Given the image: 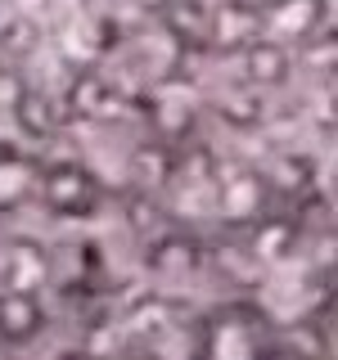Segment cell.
<instances>
[{
  "label": "cell",
  "instance_id": "cell-1",
  "mask_svg": "<svg viewBox=\"0 0 338 360\" xmlns=\"http://www.w3.org/2000/svg\"><path fill=\"white\" fill-rule=\"evenodd\" d=\"M275 324L253 302H225L194 324L189 360H275Z\"/></svg>",
  "mask_w": 338,
  "mask_h": 360
},
{
  "label": "cell",
  "instance_id": "cell-2",
  "mask_svg": "<svg viewBox=\"0 0 338 360\" xmlns=\"http://www.w3.org/2000/svg\"><path fill=\"white\" fill-rule=\"evenodd\" d=\"M37 194L45 198V207H50L54 217L77 221V217L99 212L104 185H99V176L82 162H50V167H41V176H37Z\"/></svg>",
  "mask_w": 338,
  "mask_h": 360
},
{
  "label": "cell",
  "instance_id": "cell-3",
  "mask_svg": "<svg viewBox=\"0 0 338 360\" xmlns=\"http://www.w3.org/2000/svg\"><path fill=\"white\" fill-rule=\"evenodd\" d=\"M45 302L41 292L23 288H0V342L5 347H27L45 333Z\"/></svg>",
  "mask_w": 338,
  "mask_h": 360
},
{
  "label": "cell",
  "instance_id": "cell-4",
  "mask_svg": "<svg viewBox=\"0 0 338 360\" xmlns=\"http://www.w3.org/2000/svg\"><path fill=\"white\" fill-rule=\"evenodd\" d=\"M37 176H41L37 158L14 149V144H0V217L18 212L23 202L37 194Z\"/></svg>",
  "mask_w": 338,
  "mask_h": 360
},
{
  "label": "cell",
  "instance_id": "cell-5",
  "mask_svg": "<svg viewBox=\"0 0 338 360\" xmlns=\"http://www.w3.org/2000/svg\"><path fill=\"white\" fill-rule=\"evenodd\" d=\"M244 68H248V77H253L257 86H284L289 72H293V59H289V50L280 41L257 37V41H248Z\"/></svg>",
  "mask_w": 338,
  "mask_h": 360
},
{
  "label": "cell",
  "instance_id": "cell-6",
  "mask_svg": "<svg viewBox=\"0 0 338 360\" xmlns=\"http://www.w3.org/2000/svg\"><path fill=\"white\" fill-rule=\"evenodd\" d=\"M9 117H14L18 131H27L32 140H45V135H54V127H59V112H54L50 95H41V90H23Z\"/></svg>",
  "mask_w": 338,
  "mask_h": 360
},
{
  "label": "cell",
  "instance_id": "cell-7",
  "mask_svg": "<svg viewBox=\"0 0 338 360\" xmlns=\"http://www.w3.org/2000/svg\"><path fill=\"white\" fill-rule=\"evenodd\" d=\"M293 239H298V225L284 221V217H262L253 230V248L262 262H280V257H289Z\"/></svg>",
  "mask_w": 338,
  "mask_h": 360
},
{
  "label": "cell",
  "instance_id": "cell-8",
  "mask_svg": "<svg viewBox=\"0 0 338 360\" xmlns=\"http://www.w3.org/2000/svg\"><path fill=\"white\" fill-rule=\"evenodd\" d=\"M118 360H163V356H158L154 347H127V352H122Z\"/></svg>",
  "mask_w": 338,
  "mask_h": 360
}]
</instances>
